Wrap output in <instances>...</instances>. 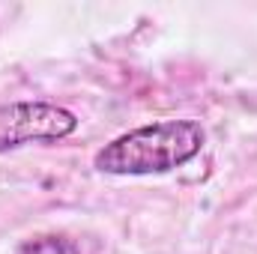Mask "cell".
I'll return each mask as SVG.
<instances>
[{
	"label": "cell",
	"mask_w": 257,
	"mask_h": 254,
	"mask_svg": "<svg viewBox=\"0 0 257 254\" xmlns=\"http://www.w3.org/2000/svg\"><path fill=\"white\" fill-rule=\"evenodd\" d=\"M203 144L206 132L197 120H159L108 141L93 156V168L114 177L168 174L192 162Z\"/></svg>",
	"instance_id": "obj_1"
},
{
	"label": "cell",
	"mask_w": 257,
	"mask_h": 254,
	"mask_svg": "<svg viewBox=\"0 0 257 254\" xmlns=\"http://www.w3.org/2000/svg\"><path fill=\"white\" fill-rule=\"evenodd\" d=\"M78 129V117L51 102H9L0 105V150L30 141H60Z\"/></svg>",
	"instance_id": "obj_2"
},
{
	"label": "cell",
	"mask_w": 257,
	"mask_h": 254,
	"mask_svg": "<svg viewBox=\"0 0 257 254\" xmlns=\"http://www.w3.org/2000/svg\"><path fill=\"white\" fill-rule=\"evenodd\" d=\"M15 254H81V248L57 233H39V236H30L18 245Z\"/></svg>",
	"instance_id": "obj_3"
}]
</instances>
